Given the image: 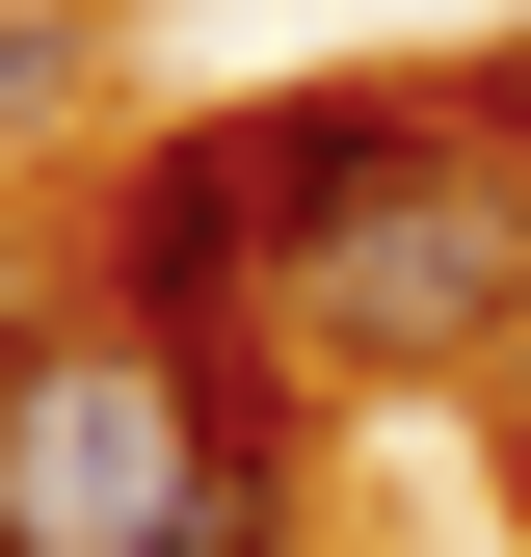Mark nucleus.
I'll return each instance as SVG.
<instances>
[{"label":"nucleus","instance_id":"39448f33","mask_svg":"<svg viewBox=\"0 0 531 557\" xmlns=\"http://www.w3.org/2000/svg\"><path fill=\"white\" fill-rule=\"evenodd\" d=\"M160 557H293V451H239V478H213V505H186V531H160Z\"/></svg>","mask_w":531,"mask_h":557},{"label":"nucleus","instance_id":"20e7f679","mask_svg":"<svg viewBox=\"0 0 531 557\" xmlns=\"http://www.w3.org/2000/svg\"><path fill=\"white\" fill-rule=\"evenodd\" d=\"M81 107V0H0V133H53Z\"/></svg>","mask_w":531,"mask_h":557},{"label":"nucleus","instance_id":"7ed1b4c3","mask_svg":"<svg viewBox=\"0 0 531 557\" xmlns=\"http://www.w3.org/2000/svg\"><path fill=\"white\" fill-rule=\"evenodd\" d=\"M213 478H239V425L186 345H27L0 372V557H160Z\"/></svg>","mask_w":531,"mask_h":557},{"label":"nucleus","instance_id":"f03ea898","mask_svg":"<svg viewBox=\"0 0 531 557\" xmlns=\"http://www.w3.org/2000/svg\"><path fill=\"white\" fill-rule=\"evenodd\" d=\"M452 107H398V81H319V107H213L160 186L107 213V265H133V319L160 345H213V319H266V265H293L319 213H372L398 160H425Z\"/></svg>","mask_w":531,"mask_h":557},{"label":"nucleus","instance_id":"f257e3e1","mask_svg":"<svg viewBox=\"0 0 531 557\" xmlns=\"http://www.w3.org/2000/svg\"><path fill=\"white\" fill-rule=\"evenodd\" d=\"M266 345L293 372H505L531 345V186H505V133H425V160L372 186V213H319L293 265H266Z\"/></svg>","mask_w":531,"mask_h":557}]
</instances>
